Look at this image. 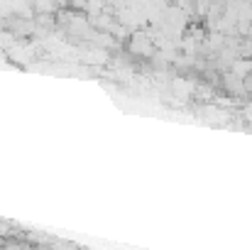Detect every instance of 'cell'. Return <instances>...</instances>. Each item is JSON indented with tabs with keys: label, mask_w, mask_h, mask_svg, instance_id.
<instances>
[{
	"label": "cell",
	"mask_w": 252,
	"mask_h": 250,
	"mask_svg": "<svg viewBox=\"0 0 252 250\" xmlns=\"http://www.w3.org/2000/svg\"><path fill=\"white\" fill-rule=\"evenodd\" d=\"M230 74L235 76V79H248V74L252 71V59H235L233 64H230Z\"/></svg>",
	"instance_id": "1"
},
{
	"label": "cell",
	"mask_w": 252,
	"mask_h": 250,
	"mask_svg": "<svg viewBox=\"0 0 252 250\" xmlns=\"http://www.w3.org/2000/svg\"><path fill=\"white\" fill-rule=\"evenodd\" d=\"M130 49H132V52H142V54H150V52H152V47H150V39H147L145 35H135V39H132Z\"/></svg>",
	"instance_id": "2"
}]
</instances>
